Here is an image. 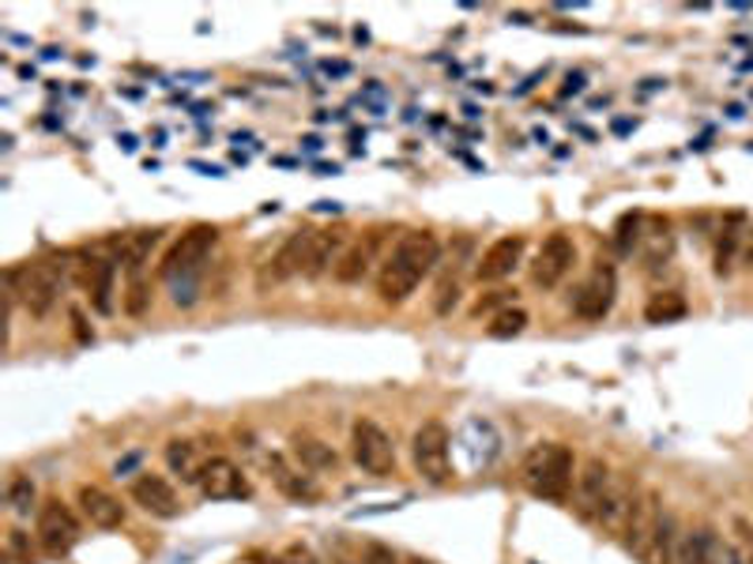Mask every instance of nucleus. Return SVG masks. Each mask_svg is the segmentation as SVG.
<instances>
[{
  "label": "nucleus",
  "mask_w": 753,
  "mask_h": 564,
  "mask_svg": "<svg viewBox=\"0 0 753 564\" xmlns=\"http://www.w3.org/2000/svg\"><path fill=\"white\" fill-rule=\"evenodd\" d=\"M8 504H12V512L27 515L34 509V482L27 474H16L12 482H8Z\"/></svg>",
  "instance_id": "31"
},
{
  "label": "nucleus",
  "mask_w": 753,
  "mask_h": 564,
  "mask_svg": "<svg viewBox=\"0 0 753 564\" xmlns=\"http://www.w3.org/2000/svg\"><path fill=\"white\" fill-rule=\"evenodd\" d=\"M746 564H753V557H750V561H746Z\"/></svg>",
  "instance_id": "42"
},
{
  "label": "nucleus",
  "mask_w": 753,
  "mask_h": 564,
  "mask_svg": "<svg viewBox=\"0 0 753 564\" xmlns=\"http://www.w3.org/2000/svg\"><path fill=\"white\" fill-rule=\"evenodd\" d=\"M291 455H294V466H302L305 474H336L339 471V452L332 444H324L320 437H305V433H298L291 441Z\"/></svg>",
  "instance_id": "23"
},
{
  "label": "nucleus",
  "mask_w": 753,
  "mask_h": 564,
  "mask_svg": "<svg viewBox=\"0 0 753 564\" xmlns=\"http://www.w3.org/2000/svg\"><path fill=\"white\" fill-rule=\"evenodd\" d=\"M268 474H272L275 490L287 496V501H298V504L320 501V485L313 482V474H305L302 466H291L283 455H268Z\"/></svg>",
  "instance_id": "21"
},
{
  "label": "nucleus",
  "mask_w": 753,
  "mask_h": 564,
  "mask_svg": "<svg viewBox=\"0 0 753 564\" xmlns=\"http://www.w3.org/2000/svg\"><path fill=\"white\" fill-rule=\"evenodd\" d=\"M407 564H430V561H423V557H411V561H407Z\"/></svg>",
  "instance_id": "40"
},
{
  "label": "nucleus",
  "mask_w": 753,
  "mask_h": 564,
  "mask_svg": "<svg viewBox=\"0 0 753 564\" xmlns=\"http://www.w3.org/2000/svg\"><path fill=\"white\" fill-rule=\"evenodd\" d=\"M637 482L629 474H614L610 478V490L603 496V509H599V520L596 527L607 534V539H625V527L629 520H633V509H637Z\"/></svg>",
  "instance_id": "16"
},
{
  "label": "nucleus",
  "mask_w": 753,
  "mask_h": 564,
  "mask_svg": "<svg viewBox=\"0 0 753 564\" xmlns=\"http://www.w3.org/2000/svg\"><path fill=\"white\" fill-rule=\"evenodd\" d=\"M162 234H166V229H136V234L121 237L118 264L125 267V279H136V275H144V264L151 260V253H155V245L162 242Z\"/></svg>",
  "instance_id": "25"
},
{
  "label": "nucleus",
  "mask_w": 753,
  "mask_h": 564,
  "mask_svg": "<svg viewBox=\"0 0 753 564\" xmlns=\"http://www.w3.org/2000/svg\"><path fill=\"white\" fill-rule=\"evenodd\" d=\"M343 248H347V229L328 226V229H309V245H305V279H320L328 267L339 264Z\"/></svg>",
  "instance_id": "19"
},
{
  "label": "nucleus",
  "mask_w": 753,
  "mask_h": 564,
  "mask_svg": "<svg viewBox=\"0 0 753 564\" xmlns=\"http://www.w3.org/2000/svg\"><path fill=\"white\" fill-rule=\"evenodd\" d=\"M305 245H309V229H294V234L283 242L275 253L264 260V267L256 271V290L268 294L275 286L291 283L294 275H302L305 267Z\"/></svg>",
  "instance_id": "13"
},
{
  "label": "nucleus",
  "mask_w": 753,
  "mask_h": 564,
  "mask_svg": "<svg viewBox=\"0 0 753 564\" xmlns=\"http://www.w3.org/2000/svg\"><path fill=\"white\" fill-rule=\"evenodd\" d=\"M573 267H577V242L566 229H554L550 237H542L536 260H531V283H536L539 290H558Z\"/></svg>",
  "instance_id": "7"
},
{
  "label": "nucleus",
  "mask_w": 753,
  "mask_h": 564,
  "mask_svg": "<svg viewBox=\"0 0 753 564\" xmlns=\"http://www.w3.org/2000/svg\"><path fill=\"white\" fill-rule=\"evenodd\" d=\"M742 242H746V215L731 212L720 226L716 248H712V271H716L720 279L731 275V267H735V260L742 256Z\"/></svg>",
  "instance_id": "24"
},
{
  "label": "nucleus",
  "mask_w": 753,
  "mask_h": 564,
  "mask_svg": "<svg viewBox=\"0 0 753 564\" xmlns=\"http://www.w3.org/2000/svg\"><path fill=\"white\" fill-rule=\"evenodd\" d=\"M460 301V283H456V275H445L441 283H437V298H434V312L437 317H449L452 305Z\"/></svg>",
  "instance_id": "33"
},
{
  "label": "nucleus",
  "mask_w": 753,
  "mask_h": 564,
  "mask_svg": "<svg viewBox=\"0 0 753 564\" xmlns=\"http://www.w3.org/2000/svg\"><path fill=\"white\" fill-rule=\"evenodd\" d=\"M512 301H517V290H509V286H493V290L479 294V301L471 305V317H498L501 309H512Z\"/></svg>",
  "instance_id": "29"
},
{
  "label": "nucleus",
  "mask_w": 753,
  "mask_h": 564,
  "mask_svg": "<svg viewBox=\"0 0 753 564\" xmlns=\"http://www.w3.org/2000/svg\"><path fill=\"white\" fill-rule=\"evenodd\" d=\"M523 328H528V312L512 305V309H501L498 317H490V328H486V336H490V339H517Z\"/></svg>",
  "instance_id": "28"
},
{
  "label": "nucleus",
  "mask_w": 753,
  "mask_h": 564,
  "mask_svg": "<svg viewBox=\"0 0 753 564\" xmlns=\"http://www.w3.org/2000/svg\"><path fill=\"white\" fill-rule=\"evenodd\" d=\"M723 550H727V542L720 539V531L701 523V527L685 531L679 539V557H674V564H720Z\"/></svg>",
  "instance_id": "22"
},
{
  "label": "nucleus",
  "mask_w": 753,
  "mask_h": 564,
  "mask_svg": "<svg viewBox=\"0 0 753 564\" xmlns=\"http://www.w3.org/2000/svg\"><path fill=\"white\" fill-rule=\"evenodd\" d=\"M162 455H166L170 474H177L181 482H193V485L200 482V471H204L207 459H200V448L193 441H181V437H174Z\"/></svg>",
  "instance_id": "26"
},
{
  "label": "nucleus",
  "mask_w": 753,
  "mask_h": 564,
  "mask_svg": "<svg viewBox=\"0 0 753 564\" xmlns=\"http://www.w3.org/2000/svg\"><path fill=\"white\" fill-rule=\"evenodd\" d=\"M663 496L660 490H652V485H644L641 496H637V509H633V520H629L625 527V550L633 553L637 561H644V553L652 550L655 534H660V523H663Z\"/></svg>",
  "instance_id": "12"
},
{
  "label": "nucleus",
  "mask_w": 753,
  "mask_h": 564,
  "mask_svg": "<svg viewBox=\"0 0 753 564\" xmlns=\"http://www.w3.org/2000/svg\"><path fill=\"white\" fill-rule=\"evenodd\" d=\"M140 463V452H132V455H125V459H118V466H113V474H129L132 471V466H136Z\"/></svg>",
  "instance_id": "37"
},
{
  "label": "nucleus",
  "mask_w": 753,
  "mask_h": 564,
  "mask_svg": "<svg viewBox=\"0 0 753 564\" xmlns=\"http://www.w3.org/2000/svg\"><path fill=\"white\" fill-rule=\"evenodd\" d=\"M75 501H80V512H83V520H88L91 527L118 531L121 523H125V504H121L110 490H102V485H80Z\"/></svg>",
  "instance_id": "20"
},
{
  "label": "nucleus",
  "mask_w": 753,
  "mask_h": 564,
  "mask_svg": "<svg viewBox=\"0 0 753 564\" xmlns=\"http://www.w3.org/2000/svg\"><path fill=\"white\" fill-rule=\"evenodd\" d=\"M332 564H355V561H343V557H339V561H332Z\"/></svg>",
  "instance_id": "41"
},
{
  "label": "nucleus",
  "mask_w": 753,
  "mask_h": 564,
  "mask_svg": "<svg viewBox=\"0 0 753 564\" xmlns=\"http://www.w3.org/2000/svg\"><path fill=\"white\" fill-rule=\"evenodd\" d=\"M739 264L746 267V271H753V226L746 229V242H742V256H739Z\"/></svg>",
  "instance_id": "36"
},
{
  "label": "nucleus",
  "mask_w": 753,
  "mask_h": 564,
  "mask_svg": "<svg viewBox=\"0 0 753 564\" xmlns=\"http://www.w3.org/2000/svg\"><path fill=\"white\" fill-rule=\"evenodd\" d=\"M437 260H441V242L434 229H404L377 271V298L385 305H404Z\"/></svg>",
  "instance_id": "1"
},
{
  "label": "nucleus",
  "mask_w": 753,
  "mask_h": 564,
  "mask_svg": "<svg viewBox=\"0 0 753 564\" xmlns=\"http://www.w3.org/2000/svg\"><path fill=\"white\" fill-rule=\"evenodd\" d=\"M147 305H151V286L144 275H136V279H129L125 286V312L129 317H144Z\"/></svg>",
  "instance_id": "32"
},
{
  "label": "nucleus",
  "mask_w": 753,
  "mask_h": 564,
  "mask_svg": "<svg viewBox=\"0 0 753 564\" xmlns=\"http://www.w3.org/2000/svg\"><path fill=\"white\" fill-rule=\"evenodd\" d=\"M75 279L88 290L91 309L99 317H113V290H118V256H80Z\"/></svg>",
  "instance_id": "11"
},
{
  "label": "nucleus",
  "mask_w": 753,
  "mask_h": 564,
  "mask_svg": "<svg viewBox=\"0 0 753 564\" xmlns=\"http://www.w3.org/2000/svg\"><path fill=\"white\" fill-rule=\"evenodd\" d=\"M279 564H320V561H317V553H313L309 546H302V542H291V546L283 550Z\"/></svg>",
  "instance_id": "35"
},
{
  "label": "nucleus",
  "mask_w": 753,
  "mask_h": 564,
  "mask_svg": "<svg viewBox=\"0 0 753 564\" xmlns=\"http://www.w3.org/2000/svg\"><path fill=\"white\" fill-rule=\"evenodd\" d=\"M523 253H528V237H523V234L498 237V242L486 245V253L475 260V279L486 283V286L505 283L523 264Z\"/></svg>",
  "instance_id": "14"
},
{
  "label": "nucleus",
  "mask_w": 753,
  "mask_h": 564,
  "mask_svg": "<svg viewBox=\"0 0 753 564\" xmlns=\"http://www.w3.org/2000/svg\"><path fill=\"white\" fill-rule=\"evenodd\" d=\"M218 245V226L212 223H196L189 226L185 234L177 237L174 245L166 248L159 264V279L177 283V279H193V275L204 267V260L212 256V248Z\"/></svg>",
  "instance_id": "5"
},
{
  "label": "nucleus",
  "mask_w": 753,
  "mask_h": 564,
  "mask_svg": "<svg viewBox=\"0 0 753 564\" xmlns=\"http://www.w3.org/2000/svg\"><path fill=\"white\" fill-rule=\"evenodd\" d=\"M34 534H38V546L50 553V557H64V553H72L75 542H80V520H75L69 504L50 496L45 504H38Z\"/></svg>",
  "instance_id": "8"
},
{
  "label": "nucleus",
  "mask_w": 753,
  "mask_h": 564,
  "mask_svg": "<svg viewBox=\"0 0 753 564\" xmlns=\"http://www.w3.org/2000/svg\"><path fill=\"white\" fill-rule=\"evenodd\" d=\"M4 557L12 561V564H34L38 561L31 534H27L23 527H12V531L4 534Z\"/></svg>",
  "instance_id": "30"
},
{
  "label": "nucleus",
  "mask_w": 753,
  "mask_h": 564,
  "mask_svg": "<svg viewBox=\"0 0 753 564\" xmlns=\"http://www.w3.org/2000/svg\"><path fill=\"white\" fill-rule=\"evenodd\" d=\"M411 459H415V471L423 474V482L430 485H449L456 471H452V433L445 422H423L415 429V441H411Z\"/></svg>",
  "instance_id": "4"
},
{
  "label": "nucleus",
  "mask_w": 753,
  "mask_h": 564,
  "mask_svg": "<svg viewBox=\"0 0 753 564\" xmlns=\"http://www.w3.org/2000/svg\"><path fill=\"white\" fill-rule=\"evenodd\" d=\"M350 459L362 474L385 478L396 471V444L388 437V429L374 422V418H358L350 425Z\"/></svg>",
  "instance_id": "6"
},
{
  "label": "nucleus",
  "mask_w": 753,
  "mask_h": 564,
  "mask_svg": "<svg viewBox=\"0 0 753 564\" xmlns=\"http://www.w3.org/2000/svg\"><path fill=\"white\" fill-rule=\"evenodd\" d=\"M129 496H132V504H140V509L147 515H155V520H174V515H181V501H177L174 485H170L162 474L144 471L140 478H132Z\"/></svg>",
  "instance_id": "18"
},
{
  "label": "nucleus",
  "mask_w": 753,
  "mask_h": 564,
  "mask_svg": "<svg viewBox=\"0 0 753 564\" xmlns=\"http://www.w3.org/2000/svg\"><path fill=\"white\" fill-rule=\"evenodd\" d=\"M720 564H746V557H742L735 546H727V550H723V561Z\"/></svg>",
  "instance_id": "39"
},
{
  "label": "nucleus",
  "mask_w": 753,
  "mask_h": 564,
  "mask_svg": "<svg viewBox=\"0 0 753 564\" xmlns=\"http://www.w3.org/2000/svg\"><path fill=\"white\" fill-rule=\"evenodd\" d=\"M610 463L603 455H588L584 463L577 466V482H573V512L580 523H588V527H596L599 520V509H603V496L610 490Z\"/></svg>",
  "instance_id": "9"
},
{
  "label": "nucleus",
  "mask_w": 753,
  "mask_h": 564,
  "mask_svg": "<svg viewBox=\"0 0 753 564\" xmlns=\"http://www.w3.org/2000/svg\"><path fill=\"white\" fill-rule=\"evenodd\" d=\"M72 324H75V336H80V342H91L94 331H88V324H83L80 312H72Z\"/></svg>",
  "instance_id": "38"
},
{
  "label": "nucleus",
  "mask_w": 753,
  "mask_h": 564,
  "mask_svg": "<svg viewBox=\"0 0 753 564\" xmlns=\"http://www.w3.org/2000/svg\"><path fill=\"white\" fill-rule=\"evenodd\" d=\"M69 264L57 260H34L23 267H8L4 271V286L8 301H23V309L31 312L34 320H45L57 305V294H61V275Z\"/></svg>",
  "instance_id": "3"
},
{
  "label": "nucleus",
  "mask_w": 753,
  "mask_h": 564,
  "mask_svg": "<svg viewBox=\"0 0 753 564\" xmlns=\"http://www.w3.org/2000/svg\"><path fill=\"white\" fill-rule=\"evenodd\" d=\"M618 301V271L610 264H596L592 275L584 279V286L577 290L573 298V312L580 320H603Z\"/></svg>",
  "instance_id": "15"
},
{
  "label": "nucleus",
  "mask_w": 753,
  "mask_h": 564,
  "mask_svg": "<svg viewBox=\"0 0 753 564\" xmlns=\"http://www.w3.org/2000/svg\"><path fill=\"white\" fill-rule=\"evenodd\" d=\"M685 312H690V305H685V298L679 290H660V294H652L644 305L648 324H671V320H682Z\"/></svg>",
  "instance_id": "27"
},
{
  "label": "nucleus",
  "mask_w": 753,
  "mask_h": 564,
  "mask_svg": "<svg viewBox=\"0 0 753 564\" xmlns=\"http://www.w3.org/2000/svg\"><path fill=\"white\" fill-rule=\"evenodd\" d=\"M196 490L204 493V501H237V496H250V482H245L242 466L231 463L226 455H215L200 471Z\"/></svg>",
  "instance_id": "17"
},
{
  "label": "nucleus",
  "mask_w": 753,
  "mask_h": 564,
  "mask_svg": "<svg viewBox=\"0 0 753 564\" xmlns=\"http://www.w3.org/2000/svg\"><path fill=\"white\" fill-rule=\"evenodd\" d=\"M637 234H641V215H625L622 223H618V237H614L618 253H633Z\"/></svg>",
  "instance_id": "34"
},
{
  "label": "nucleus",
  "mask_w": 753,
  "mask_h": 564,
  "mask_svg": "<svg viewBox=\"0 0 753 564\" xmlns=\"http://www.w3.org/2000/svg\"><path fill=\"white\" fill-rule=\"evenodd\" d=\"M388 234H393L388 226H369L366 234H358L355 242H347V248H343V256H339V264L332 267V279L343 283V286H355V283L366 279L369 267L377 264L380 248H385V242H388Z\"/></svg>",
  "instance_id": "10"
},
{
  "label": "nucleus",
  "mask_w": 753,
  "mask_h": 564,
  "mask_svg": "<svg viewBox=\"0 0 753 564\" xmlns=\"http://www.w3.org/2000/svg\"><path fill=\"white\" fill-rule=\"evenodd\" d=\"M573 471H577V459L566 444L542 441L523 455L520 482H523V490L536 496V501L566 504L569 493H573Z\"/></svg>",
  "instance_id": "2"
}]
</instances>
